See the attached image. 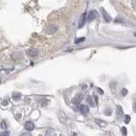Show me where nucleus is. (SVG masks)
I'll return each mask as SVG.
<instances>
[{
  "instance_id": "1",
  "label": "nucleus",
  "mask_w": 136,
  "mask_h": 136,
  "mask_svg": "<svg viewBox=\"0 0 136 136\" xmlns=\"http://www.w3.org/2000/svg\"><path fill=\"white\" fill-rule=\"evenodd\" d=\"M98 15V12L96 10H90L89 13L88 15V21H92V20H95L96 17Z\"/></svg>"
},
{
  "instance_id": "2",
  "label": "nucleus",
  "mask_w": 136,
  "mask_h": 136,
  "mask_svg": "<svg viewBox=\"0 0 136 136\" xmlns=\"http://www.w3.org/2000/svg\"><path fill=\"white\" fill-rule=\"evenodd\" d=\"M37 54H38V50L35 48H31L26 50V55L31 57H35L37 55Z\"/></svg>"
},
{
  "instance_id": "3",
  "label": "nucleus",
  "mask_w": 136,
  "mask_h": 136,
  "mask_svg": "<svg viewBox=\"0 0 136 136\" xmlns=\"http://www.w3.org/2000/svg\"><path fill=\"white\" fill-rule=\"evenodd\" d=\"M122 3L127 4L129 9H131L133 11L135 12L134 15H136V1H127V2H122Z\"/></svg>"
},
{
  "instance_id": "4",
  "label": "nucleus",
  "mask_w": 136,
  "mask_h": 136,
  "mask_svg": "<svg viewBox=\"0 0 136 136\" xmlns=\"http://www.w3.org/2000/svg\"><path fill=\"white\" fill-rule=\"evenodd\" d=\"M82 99H83V95H82V94H77V95L72 99V102L73 104H75V105H77V104H79L81 102Z\"/></svg>"
},
{
  "instance_id": "5",
  "label": "nucleus",
  "mask_w": 136,
  "mask_h": 136,
  "mask_svg": "<svg viewBox=\"0 0 136 136\" xmlns=\"http://www.w3.org/2000/svg\"><path fill=\"white\" fill-rule=\"evenodd\" d=\"M85 22H86V13L83 14L80 18V20H79V23H78V27L79 28H82L83 26H84Z\"/></svg>"
},
{
  "instance_id": "6",
  "label": "nucleus",
  "mask_w": 136,
  "mask_h": 136,
  "mask_svg": "<svg viewBox=\"0 0 136 136\" xmlns=\"http://www.w3.org/2000/svg\"><path fill=\"white\" fill-rule=\"evenodd\" d=\"M25 129L27 131H32L33 129H34V123L30 121L26 122V123H25Z\"/></svg>"
},
{
  "instance_id": "7",
  "label": "nucleus",
  "mask_w": 136,
  "mask_h": 136,
  "mask_svg": "<svg viewBox=\"0 0 136 136\" xmlns=\"http://www.w3.org/2000/svg\"><path fill=\"white\" fill-rule=\"evenodd\" d=\"M79 111H80V112H81L82 114L85 115V114H87V113H88V111H89V109H88V107L87 106V105H80Z\"/></svg>"
},
{
  "instance_id": "8",
  "label": "nucleus",
  "mask_w": 136,
  "mask_h": 136,
  "mask_svg": "<svg viewBox=\"0 0 136 136\" xmlns=\"http://www.w3.org/2000/svg\"><path fill=\"white\" fill-rule=\"evenodd\" d=\"M12 98H13L14 100L15 101H18L20 99V98H21V94L19 92H15L13 93V95H12Z\"/></svg>"
},
{
  "instance_id": "9",
  "label": "nucleus",
  "mask_w": 136,
  "mask_h": 136,
  "mask_svg": "<svg viewBox=\"0 0 136 136\" xmlns=\"http://www.w3.org/2000/svg\"><path fill=\"white\" fill-rule=\"evenodd\" d=\"M56 31H57V28H56L55 26H54V25H51V26H49L48 27V32L49 34H54Z\"/></svg>"
},
{
  "instance_id": "10",
  "label": "nucleus",
  "mask_w": 136,
  "mask_h": 136,
  "mask_svg": "<svg viewBox=\"0 0 136 136\" xmlns=\"http://www.w3.org/2000/svg\"><path fill=\"white\" fill-rule=\"evenodd\" d=\"M103 16H104V18H105V20H107V21H110V20H111V17L109 16V15L106 13V12H105V10H104V9H103Z\"/></svg>"
},
{
  "instance_id": "11",
  "label": "nucleus",
  "mask_w": 136,
  "mask_h": 136,
  "mask_svg": "<svg viewBox=\"0 0 136 136\" xmlns=\"http://www.w3.org/2000/svg\"><path fill=\"white\" fill-rule=\"evenodd\" d=\"M0 127H1L2 129H7V123H6V122L4 121V120L1 122V123H0Z\"/></svg>"
},
{
  "instance_id": "12",
  "label": "nucleus",
  "mask_w": 136,
  "mask_h": 136,
  "mask_svg": "<svg viewBox=\"0 0 136 136\" xmlns=\"http://www.w3.org/2000/svg\"><path fill=\"white\" fill-rule=\"evenodd\" d=\"M95 122L97 123L98 125H100V126H105V123L102 120H99V119H96Z\"/></svg>"
},
{
  "instance_id": "13",
  "label": "nucleus",
  "mask_w": 136,
  "mask_h": 136,
  "mask_svg": "<svg viewBox=\"0 0 136 136\" xmlns=\"http://www.w3.org/2000/svg\"><path fill=\"white\" fill-rule=\"evenodd\" d=\"M88 103H89V105H91V106H94L95 104L94 103V100H93V99H92V97L91 96H89V97L88 98Z\"/></svg>"
},
{
  "instance_id": "14",
  "label": "nucleus",
  "mask_w": 136,
  "mask_h": 136,
  "mask_svg": "<svg viewBox=\"0 0 136 136\" xmlns=\"http://www.w3.org/2000/svg\"><path fill=\"white\" fill-rule=\"evenodd\" d=\"M121 131H122V134H123L124 136L127 135V129H126L125 127H123V128H122Z\"/></svg>"
},
{
  "instance_id": "15",
  "label": "nucleus",
  "mask_w": 136,
  "mask_h": 136,
  "mask_svg": "<svg viewBox=\"0 0 136 136\" xmlns=\"http://www.w3.org/2000/svg\"><path fill=\"white\" fill-rule=\"evenodd\" d=\"M124 122H125V123H129V122H130V117L129 116V115H126L125 117H124Z\"/></svg>"
},
{
  "instance_id": "16",
  "label": "nucleus",
  "mask_w": 136,
  "mask_h": 136,
  "mask_svg": "<svg viewBox=\"0 0 136 136\" xmlns=\"http://www.w3.org/2000/svg\"><path fill=\"white\" fill-rule=\"evenodd\" d=\"M85 40V37H80V38H78V39H77V40L75 41V43H82V42H83V41Z\"/></svg>"
},
{
  "instance_id": "17",
  "label": "nucleus",
  "mask_w": 136,
  "mask_h": 136,
  "mask_svg": "<svg viewBox=\"0 0 136 136\" xmlns=\"http://www.w3.org/2000/svg\"><path fill=\"white\" fill-rule=\"evenodd\" d=\"M9 132L8 131H4L3 133H0V136H9Z\"/></svg>"
},
{
  "instance_id": "18",
  "label": "nucleus",
  "mask_w": 136,
  "mask_h": 136,
  "mask_svg": "<svg viewBox=\"0 0 136 136\" xmlns=\"http://www.w3.org/2000/svg\"><path fill=\"white\" fill-rule=\"evenodd\" d=\"M117 114H123V109H122V107L120 106V105H118L117 106Z\"/></svg>"
},
{
  "instance_id": "19",
  "label": "nucleus",
  "mask_w": 136,
  "mask_h": 136,
  "mask_svg": "<svg viewBox=\"0 0 136 136\" xmlns=\"http://www.w3.org/2000/svg\"><path fill=\"white\" fill-rule=\"evenodd\" d=\"M20 136H32L31 135L30 133H28V132H25V133H22L21 134H20Z\"/></svg>"
},
{
  "instance_id": "20",
  "label": "nucleus",
  "mask_w": 136,
  "mask_h": 136,
  "mask_svg": "<svg viewBox=\"0 0 136 136\" xmlns=\"http://www.w3.org/2000/svg\"><path fill=\"white\" fill-rule=\"evenodd\" d=\"M127 94H128V90L126 89V88H123V90H122V94H123V95H126Z\"/></svg>"
},
{
  "instance_id": "21",
  "label": "nucleus",
  "mask_w": 136,
  "mask_h": 136,
  "mask_svg": "<svg viewBox=\"0 0 136 136\" xmlns=\"http://www.w3.org/2000/svg\"><path fill=\"white\" fill-rule=\"evenodd\" d=\"M98 91H99V92H100V94H103V91H102L100 88H98Z\"/></svg>"
},
{
  "instance_id": "22",
  "label": "nucleus",
  "mask_w": 136,
  "mask_h": 136,
  "mask_svg": "<svg viewBox=\"0 0 136 136\" xmlns=\"http://www.w3.org/2000/svg\"><path fill=\"white\" fill-rule=\"evenodd\" d=\"M72 136H77V134H76V133H73V134H72Z\"/></svg>"
},
{
  "instance_id": "23",
  "label": "nucleus",
  "mask_w": 136,
  "mask_h": 136,
  "mask_svg": "<svg viewBox=\"0 0 136 136\" xmlns=\"http://www.w3.org/2000/svg\"><path fill=\"white\" fill-rule=\"evenodd\" d=\"M134 37H136V32H134Z\"/></svg>"
},
{
  "instance_id": "24",
  "label": "nucleus",
  "mask_w": 136,
  "mask_h": 136,
  "mask_svg": "<svg viewBox=\"0 0 136 136\" xmlns=\"http://www.w3.org/2000/svg\"><path fill=\"white\" fill-rule=\"evenodd\" d=\"M38 136H42V135H38Z\"/></svg>"
}]
</instances>
